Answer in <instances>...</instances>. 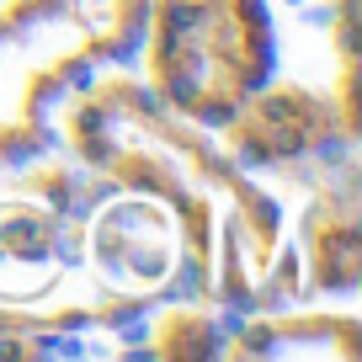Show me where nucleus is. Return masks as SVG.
I'll use <instances>...</instances> for the list:
<instances>
[{"mask_svg": "<svg viewBox=\"0 0 362 362\" xmlns=\"http://www.w3.org/2000/svg\"><path fill=\"white\" fill-rule=\"evenodd\" d=\"M54 144L69 149L107 187L149 192L181 218L187 261L208 304L245 315L288 309L304 293V261L283 245V208L208 139V128L170 112L144 80L90 75L54 107Z\"/></svg>", "mask_w": 362, "mask_h": 362, "instance_id": "f257e3e1", "label": "nucleus"}, {"mask_svg": "<svg viewBox=\"0 0 362 362\" xmlns=\"http://www.w3.org/2000/svg\"><path fill=\"white\" fill-rule=\"evenodd\" d=\"M155 0H0V165L54 144L59 96L134 54Z\"/></svg>", "mask_w": 362, "mask_h": 362, "instance_id": "f03ea898", "label": "nucleus"}, {"mask_svg": "<svg viewBox=\"0 0 362 362\" xmlns=\"http://www.w3.org/2000/svg\"><path fill=\"white\" fill-rule=\"evenodd\" d=\"M139 43L144 86L208 134H218L277 69V22L267 0H155Z\"/></svg>", "mask_w": 362, "mask_h": 362, "instance_id": "7ed1b4c3", "label": "nucleus"}, {"mask_svg": "<svg viewBox=\"0 0 362 362\" xmlns=\"http://www.w3.org/2000/svg\"><path fill=\"white\" fill-rule=\"evenodd\" d=\"M218 134H224V155L250 176L256 170H320L315 160L336 165V155L346 160L357 139L341 123L336 96L298 86V80H267L261 90H250Z\"/></svg>", "mask_w": 362, "mask_h": 362, "instance_id": "20e7f679", "label": "nucleus"}, {"mask_svg": "<svg viewBox=\"0 0 362 362\" xmlns=\"http://www.w3.org/2000/svg\"><path fill=\"white\" fill-rule=\"evenodd\" d=\"M304 293H351L362 283V218H357V165L336 160L320 170L304 214Z\"/></svg>", "mask_w": 362, "mask_h": 362, "instance_id": "39448f33", "label": "nucleus"}, {"mask_svg": "<svg viewBox=\"0 0 362 362\" xmlns=\"http://www.w3.org/2000/svg\"><path fill=\"white\" fill-rule=\"evenodd\" d=\"M224 330L214 325V315H208L203 304H192V298H170V309H160L155 320H149V357H214L218 346H224Z\"/></svg>", "mask_w": 362, "mask_h": 362, "instance_id": "423d86ee", "label": "nucleus"}]
</instances>
